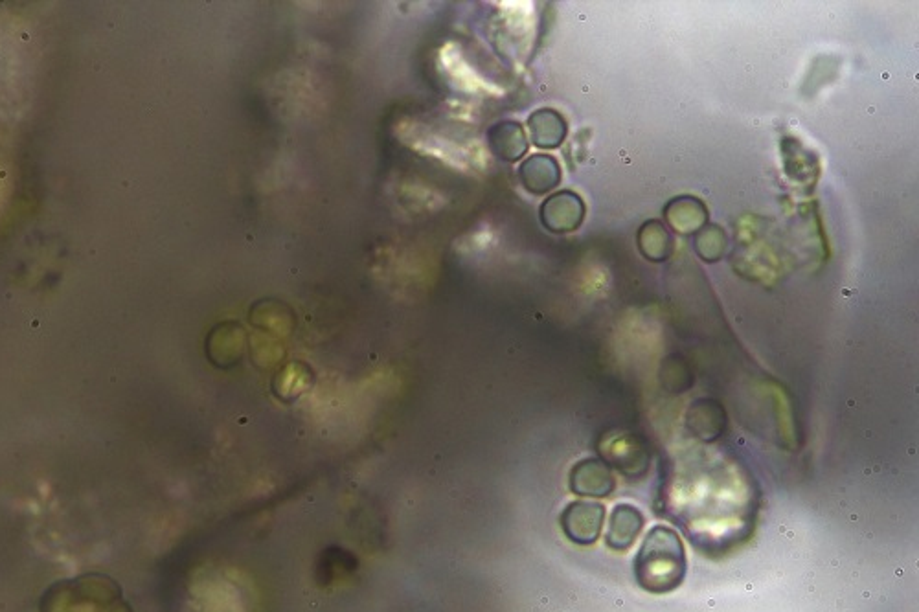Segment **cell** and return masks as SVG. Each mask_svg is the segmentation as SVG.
Wrapping results in <instances>:
<instances>
[{
	"label": "cell",
	"instance_id": "3",
	"mask_svg": "<svg viewBox=\"0 0 919 612\" xmlns=\"http://www.w3.org/2000/svg\"><path fill=\"white\" fill-rule=\"evenodd\" d=\"M585 216V206L579 195L572 192H559L552 195L541 206V221L552 232H572L581 225Z\"/></svg>",
	"mask_w": 919,
	"mask_h": 612
},
{
	"label": "cell",
	"instance_id": "6",
	"mask_svg": "<svg viewBox=\"0 0 919 612\" xmlns=\"http://www.w3.org/2000/svg\"><path fill=\"white\" fill-rule=\"evenodd\" d=\"M561 181V170L556 159L548 155H534L521 166V182L528 192L535 195L554 190Z\"/></svg>",
	"mask_w": 919,
	"mask_h": 612
},
{
	"label": "cell",
	"instance_id": "8",
	"mask_svg": "<svg viewBox=\"0 0 919 612\" xmlns=\"http://www.w3.org/2000/svg\"><path fill=\"white\" fill-rule=\"evenodd\" d=\"M530 136L537 148L552 149L557 148L563 138L567 135V124L561 114L552 111V109H541L535 111L530 120Z\"/></svg>",
	"mask_w": 919,
	"mask_h": 612
},
{
	"label": "cell",
	"instance_id": "1",
	"mask_svg": "<svg viewBox=\"0 0 919 612\" xmlns=\"http://www.w3.org/2000/svg\"><path fill=\"white\" fill-rule=\"evenodd\" d=\"M686 552L681 537L668 526H655L647 533L635 561L638 585L653 594H666L681 587L686 576Z\"/></svg>",
	"mask_w": 919,
	"mask_h": 612
},
{
	"label": "cell",
	"instance_id": "4",
	"mask_svg": "<svg viewBox=\"0 0 919 612\" xmlns=\"http://www.w3.org/2000/svg\"><path fill=\"white\" fill-rule=\"evenodd\" d=\"M570 486L583 497H607L614 489V478L602 462L585 460L572 469Z\"/></svg>",
	"mask_w": 919,
	"mask_h": 612
},
{
	"label": "cell",
	"instance_id": "2",
	"mask_svg": "<svg viewBox=\"0 0 919 612\" xmlns=\"http://www.w3.org/2000/svg\"><path fill=\"white\" fill-rule=\"evenodd\" d=\"M603 519L605 510L600 504L574 502L563 513L561 526L572 543L592 544L602 533Z\"/></svg>",
	"mask_w": 919,
	"mask_h": 612
},
{
	"label": "cell",
	"instance_id": "5",
	"mask_svg": "<svg viewBox=\"0 0 919 612\" xmlns=\"http://www.w3.org/2000/svg\"><path fill=\"white\" fill-rule=\"evenodd\" d=\"M642 528H644V515L640 511L627 504L616 506L609 533H607L609 548H613L616 552L629 550L635 543L638 533L642 532Z\"/></svg>",
	"mask_w": 919,
	"mask_h": 612
},
{
	"label": "cell",
	"instance_id": "9",
	"mask_svg": "<svg viewBox=\"0 0 919 612\" xmlns=\"http://www.w3.org/2000/svg\"><path fill=\"white\" fill-rule=\"evenodd\" d=\"M646 236V241H640L642 245V250L644 254L649 256L651 260L660 261L666 258L668 250H670V236L666 232V228L660 227L659 223H649L642 230V238Z\"/></svg>",
	"mask_w": 919,
	"mask_h": 612
},
{
	"label": "cell",
	"instance_id": "7",
	"mask_svg": "<svg viewBox=\"0 0 919 612\" xmlns=\"http://www.w3.org/2000/svg\"><path fill=\"white\" fill-rule=\"evenodd\" d=\"M489 148L502 160L515 162L528 149V140L519 122H502L493 125L488 133Z\"/></svg>",
	"mask_w": 919,
	"mask_h": 612
}]
</instances>
